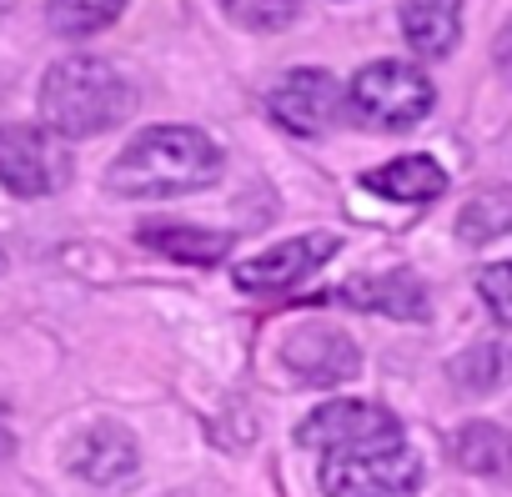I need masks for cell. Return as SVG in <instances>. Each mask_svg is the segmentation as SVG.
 I'll list each match as a JSON object with an SVG mask.
<instances>
[{
    "label": "cell",
    "mask_w": 512,
    "mask_h": 497,
    "mask_svg": "<svg viewBox=\"0 0 512 497\" xmlns=\"http://www.w3.org/2000/svg\"><path fill=\"white\" fill-rule=\"evenodd\" d=\"M221 176V146L196 126H151L121 146L106 186L131 201H166L201 191Z\"/></svg>",
    "instance_id": "cell-1"
},
{
    "label": "cell",
    "mask_w": 512,
    "mask_h": 497,
    "mask_svg": "<svg viewBox=\"0 0 512 497\" xmlns=\"http://www.w3.org/2000/svg\"><path fill=\"white\" fill-rule=\"evenodd\" d=\"M126 116H131V81L101 56H61L41 76V121L66 141L101 136Z\"/></svg>",
    "instance_id": "cell-2"
},
{
    "label": "cell",
    "mask_w": 512,
    "mask_h": 497,
    "mask_svg": "<svg viewBox=\"0 0 512 497\" xmlns=\"http://www.w3.org/2000/svg\"><path fill=\"white\" fill-rule=\"evenodd\" d=\"M437 91L412 61L362 66L347 86V116L367 131H407L432 111Z\"/></svg>",
    "instance_id": "cell-3"
},
{
    "label": "cell",
    "mask_w": 512,
    "mask_h": 497,
    "mask_svg": "<svg viewBox=\"0 0 512 497\" xmlns=\"http://www.w3.org/2000/svg\"><path fill=\"white\" fill-rule=\"evenodd\" d=\"M302 447H317L322 457H357V452H382V447H402L407 432L402 422L377 407V402H327L317 412L302 417L297 427Z\"/></svg>",
    "instance_id": "cell-4"
},
{
    "label": "cell",
    "mask_w": 512,
    "mask_h": 497,
    "mask_svg": "<svg viewBox=\"0 0 512 497\" xmlns=\"http://www.w3.org/2000/svg\"><path fill=\"white\" fill-rule=\"evenodd\" d=\"M71 181V141L46 126H0V186L36 201Z\"/></svg>",
    "instance_id": "cell-5"
},
{
    "label": "cell",
    "mask_w": 512,
    "mask_h": 497,
    "mask_svg": "<svg viewBox=\"0 0 512 497\" xmlns=\"http://www.w3.org/2000/svg\"><path fill=\"white\" fill-rule=\"evenodd\" d=\"M337 252H342V236L337 231H307V236H292L282 246H267L262 257L236 262L231 282L246 297H282V292L302 287L312 272H322Z\"/></svg>",
    "instance_id": "cell-6"
},
{
    "label": "cell",
    "mask_w": 512,
    "mask_h": 497,
    "mask_svg": "<svg viewBox=\"0 0 512 497\" xmlns=\"http://www.w3.org/2000/svg\"><path fill=\"white\" fill-rule=\"evenodd\" d=\"M417 487H422V457L407 442L357 457H322L327 497H412Z\"/></svg>",
    "instance_id": "cell-7"
},
{
    "label": "cell",
    "mask_w": 512,
    "mask_h": 497,
    "mask_svg": "<svg viewBox=\"0 0 512 497\" xmlns=\"http://www.w3.org/2000/svg\"><path fill=\"white\" fill-rule=\"evenodd\" d=\"M267 106H272V121H277L282 131L307 136V141H312V136H327V131H337V126L347 121V91H342L327 71H312V66L282 76V81L272 86Z\"/></svg>",
    "instance_id": "cell-8"
},
{
    "label": "cell",
    "mask_w": 512,
    "mask_h": 497,
    "mask_svg": "<svg viewBox=\"0 0 512 497\" xmlns=\"http://www.w3.org/2000/svg\"><path fill=\"white\" fill-rule=\"evenodd\" d=\"M277 357L302 387H342L362 372V347L342 327H322V322L292 327L282 337Z\"/></svg>",
    "instance_id": "cell-9"
},
{
    "label": "cell",
    "mask_w": 512,
    "mask_h": 497,
    "mask_svg": "<svg viewBox=\"0 0 512 497\" xmlns=\"http://www.w3.org/2000/svg\"><path fill=\"white\" fill-rule=\"evenodd\" d=\"M141 467V447L121 422H91L76 437V472L96 487H116L126 477H136Z\"/></svg>",
    "instance_id": "cell-10"
},
{
    "label": "cell",
    "mask_w": 512,
    "mask_h": 497,
    "mask_svg": "<svg viewBox=\"0 0 512 497\" xmlns=\"http://www.w3.org/2000/svg\"><path fill=\"white\" fill-rule=\"evenodd\" d=\"M332 297H337V302H347V307H362V312L397 317V322H427V312H432V302H427V287H422L412 272L357 277V282L337 287Z\"/></svg>",
    "instance_id": "cell-11"
},
{
    "label": "cell",
    "mask_w": 512,
    "mask_h": 497,
    "mask_svg": "<svg viewBox=\"0 0 512 497\" xmlns=\"http://www.w3.org/2000/svg\"><path fill=\"white\" fill-rule=\"evenodd\" d=\"M402 36L427 61L452 56L462 36V0H402Z\"/></svg>",
    "instance_id": "cell-12"
},
{
    "label": "cell",
    "mask_w": 512,
    "mask_h": 497,
    "mask_svg": "<svg viewBox=\"0 0 512 497\" xmlns=\"http://www.w3.org/2000/svg\"><path fill=\"white\" fill-rule=\"evenodd\" d=\"M136 241L151 246V252H161V257H171V262H181V267H216L221 257H231V246H236L231 231H206V226H181V221L141 226Z\"/></svg>",
    "instance_id": "cell-13"
},
{
    "label": "cell",
    "mask_w": 512,
    "mask_h": 497,
    "mask_svg": "<svg viewBox=\"0 0 512 497\" xmlns=\"http://www.w3.org/2000/svg\"><path fill=\"white\" fill-rule=\"evenodd\" d=\"M362 186L372 196H387V201H407V206H422V201H437L447 191V171L432 161V156H397L377 171L362 176Z\"/></svg>",
    "instance_id": "cell-14"
},
{
    "label": "cell",
    "mask_w": 512,
    "mask_h": 497,
    "mask_svg": "<svg viewBox=\"0 0 512 497\" xmlns=\"http://www.w3.org/2000/svg\"><path fill=\"white\" fill-rule=\"evenodd\" d=\"M452 462L482 477H512V432L497 422H467L462 432H452Z\"/></svg>",
    "instance_id": "cell-15"
},
{
    "label": "cell",
    "mask_w": 512,
    "mask_h": 497,
    "mask_svg": "<svg viewBox=\"0 0 512 497\" xmlns=\"http://www.w3.org/2000/svg\"><path fill=\"white\" fill-rule=\"evenodd\" d=\"M502 231H512V186H487L457 211V236L467 246H487Z\"/></svg>",
    "instance_id": "cell-16"
},
{
    "label": "cell",
    "mask_w": 512,
    "mask_h": 497,
    "mask_svg": "<svg viewBox=\"0 0 512 497\" xmlns=\"http://www.w3.org/2000/svg\"><path fill=\"white\" fill-rule=\"evenodd\" d=\"M121 11H126V0H46L51 31H56V36H71V41L106 31Z\"/></svg>",
    "instance_id": "cell-17"
},
{
    "label": "cell",
    "mask_w": 512,
    "mask_h": 497,
    "mask_svg": "<svg viewBox=\"0 0 512 497\" xmlns=\"http://www.w3.org/2000/svg\"><path fill=\"white\" fill-rule=\"evenodd\" d=\"M507 372H512V357H507L497 342L472 347L467 357H457V362H452V377H457L467 392H492L497 382H507Z\"/></svg>",
    "instance_id": "cell-18"
},
{
    "label": "cell",
    "mask_w": 512,
    "mask_h": 497,
    "mask_svg": "<svg viewBox=\"0 0 512 497\" xmlns=\"http://www.w3.org/2000/svg\"><path fill=\"white\" fill-rule=\"evenodd\" d=\"M216 6L246 31H282L297 21L302 0H216Z\"/></svg>",
    "instance_id": "cell-19"
},
{
    "label": "cell",
    "mask_w": 512,
    "mask_h": 497,
    "mask_svg": "<svg viewBox=\"0 0 512 497\" xmlns=\"http://www.w3.org/2000/svg\"><path fill=\"white\" fill-rule=\"evenodd\" d=\"M477 292H482L487 312H492L497 322H507V327H512V262L482 267V272H477Z\"/></svg>",
    "instance_id": "cell-20"
},
{
    "label": "cell",
    "mask_w": 512,
    "mask_h": 497,
    "mask_svg": "<svg viewBox=\"0 0 512 497\" xmlns=\"http://www.w3.org/2000/svg\"><path fill=\"white\" fill-rule=\"evenodd\" d=\"M11 452H16V437H11L6 427H0V457H11Z\"/></svg>",
    "instance_id": "cell-21"
}]
</instances>
